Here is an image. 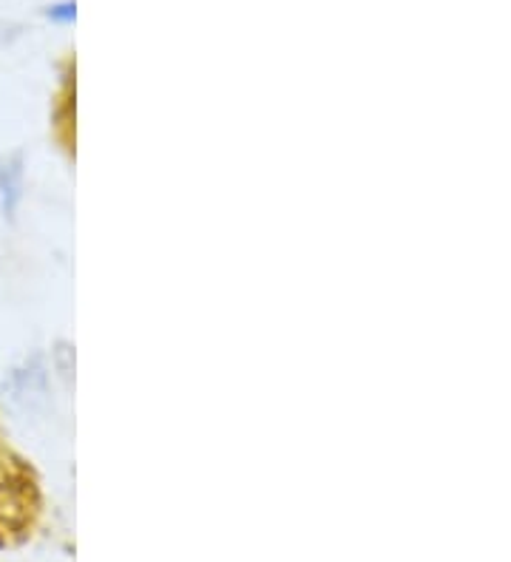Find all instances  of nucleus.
I'll list each match as a JSON object with an SVG mask.
<instances>
[{
	"label": "nucleus",
	"mask_w": 511,
	"mask_h": 562,
	"mask_svg": "<svg viewBox=\"0 0 511 562\" xmlns=\"http://www.w3.org/2000/svg\"><path fill=\"white\" fill-rule=\"evenodd\" d=\"M7 390L9 401L14 406H21V409H34L37 404L46 401V390H48V378H46V367H43V358L34 356L29 358L23 367L12 370L9 381L3 384Z\"/></svg>",
	"instance_id": "f257e3e1"
},
{
	"label": "nucleus",
	"mask_w": 511,
	"mask_h": 562,
	"mask_svg": "<svg viewBox=\"0 0 511 562\" xmlns=\"http://www.w3.org/2000/svg\"><path fill=\"white\" fill-rule=\"evenodd\" d=\"M0 196H3V207L9 213L18 207L23 196V157L21 154H9L0 157Z\"/></svg>",
	"instance_id": "f03ea898"
}]
</instances>
